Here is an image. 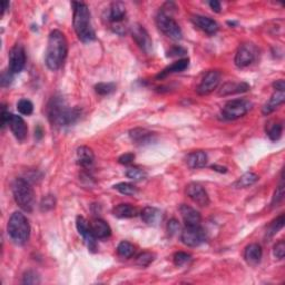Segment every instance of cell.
Here are the masks:
<instances>
[{
    "mask_svg": "<svg viewBox=\"0 0 285 285\" xmlns=\"http://www.w3.org/2000/svg\"><path fill=\"white\" fill-rule=\"evenodd\" d=\"M47 116L53 126L63 128L75 124L80 116L78 108H71L66 100L59 96H55L50 99L47 106Z\"/></svg>",
    "mask_w": 285,
    "mask_h": 285,
    "instance_id": "cell-1",
    "label": "cell"
},
{
    "mask_svg": "<svg viewBox=\"0 0 285 285\" xmlns=\"http://www.w3.org/2000/svg\"><path fill=\"white\" fill-rule=\"evenodd\" d=\"M67 53L68 44L65 35L60 30H53L49 34L47 49H46V66L53 71L60 69L63 67L66 57H67Z\"/></svg>",
    "mask_w": 285,
    "mask_h": 285,
    "instance_id": "cell-2",
    "label": "cell"
},
{
    "mask_svg": "<svg viewBox=\"0 0 285 285\" xmlns=\"http://www.w3.org/2000/svg\"><path fill=\"white\" fill-rule=\"evenodd\" d=\"M74 17L73 25L76 35L83 43H89L96 39L95 29L91 25L89 8L84 3H73Z\"/></svg>",
    "mask_w": 285,
    "mask_h": 285,
    "instance_id": "cell-3",
    "label": "cell"
},
{
    "mask_svg": "<svg viewBox=\"0 0 285 285\" xmlns=\"http://www.w3.org/2000/svg\"><path fill=\"white\" fill-rule=\"evenodd\" d=\"M7 232L10 240L16 245L26 244L30 235V226L27 217L20 212L13 213L8 221Z\"/></svg>",
    "mask_w": 285,
    "mask_h": 285,
    "instance_id": "cell-4",
    "label": "cell"
},
{
    "mask_svg": "<svg viewBox=\"0 0 285 285\" xmlns=\"http://www.w3.org/2000/svg\"><path fill=\"white\" fill-rule=\"evenodd\" d=\"M13 195L16 204L25 212H32L35 206V193L25 178H16L13 183Z\"/></svg>",
    "mask_w": 285,
    "mask_h": 285,
    "instance_id": "cell-5",
    "label": "cell"
},
{
    "mask_svg": "<svg viewBox=\"0 0 285 285\" xmlns=\"http://www.w3.org/2000/svg\"><path fill=\"white\" fill-rule=\"evenodd\" d=\"M156 25L161 32L169 38L173 40H181L183 38V33L180 25L163 8L156 16Z\"/></svg>",
    "mask_w": 285,
    "mask_h": 285,
    "instance_id": "cell-6",
    "label": "cell"
},
{
    "mask_svg": "<svg viewBox=\"0 0 285 285\" xmlns=\"http://www.w3.org/2000/svg\"><path fill=\"white\" fill-rule=\"evenodd\" d=\"M8 125L10 130H12L15 138L19 141H23L26 139L28 128L25 120L20 116L9 114L6 110H3L2 114V126L5 128V126Z\"/></svg>",
    "mask_w": 285,
    "mask_h": 285,
    "instance_id": "cell-7",
    "label": "cell"
},
{
    "mask_svg": "<svg viewBox=\"0 0 285 285\" xmlns=\"http://www.w3.org/2000/svg\"><path fill=\"white\" fill-rule=\"evenodd\" d=\"M252 108V103L246 99H234L224 105L222 116L226 120H235L245 116Z\"/></svg>",
    "mask_w": 285,
    "mask_h": 285,
    "instance_id": "cell-8",
    "label": "cell"
},
{
    "mask_svg": "<svg viewBox=\"0 0 285 285\" xmlns=\"http://www.w3.org/2000/svg\"><path fill=\"white\" fill-rule=\"evenodd\" d=\"M258 56V49L254 44L244 43L238 47L235 55V65L240 68H245L255 62Z\"/></svg>",
    "mask_w": 285,
    "mask_h": 285,
    "instance_id": "cell-9",
    "label": "cell"
},
{
    "mask_svg": "<svg viewBox=\"0 0 285 285\" xmlns=\"http://www.w3.org/2000/svg\"><path fill=\"white\" fill-rule=\"evenodd\" d=\"M181 241L188 247H197L206 241V234L200 226H186L181 234Z\"/></svg>",
    "mask_w": 285,
    "mask_h": 285,
    "instance_id": "cell-10",
    "label": "cell"
},
{
    "mask_svg": "<svg viewBox=\"0 0 285 285\" xmlns=\"http://www.w3.org/2000/svg\"><path fill=\"white\" fill-rule=\"evenodd\" d=\"M76 227L79 235H81L86 245L91 252H96L97 249V238L94 235L93 230H91V225L88 221L83 216H78L76 220Z\"/></svg>",
    "mask_w": 285,
    "mask_h": 285,
    "instance_id": "cell-11",
    "label": "cell"
},
{
    "mask_svg": "<svg viewBox=\"0 0 285 285\" xmlns=\"http://www.w3.org/2000/svg\"><path fill=\"white\" fill-rule=\"evenodd\" d=\"M8 70L13 74H18L26 65V53L20 44H16L9 52Z\"/></svg>",
    "mask_w": 285,
    "mask_h": 285,
    "instance_id": "cell-12",
    "label": "cell"
},
{
    "mask_svg": "<svg viewBox=\"0 0 285 285\" xmlns=\"http://www.w3.org/2000/svg\"><path fill=\"white\" fill-rule=\"evenodd\" d=\"M221 81V73L218 70H210L204 78L202 79L201 84L197 86L196 93L201 96H205L213 93Z\"/></svg>",
    "mask_w": 285,
    "mask_h": 285,
    "instance_id": "cell-13",
    "label": "cell"
},
{
    "mask_svg": "<svg viewBox=\"0 0 285 285\" xmlns=\"http://www.w3.org/2000/svg\"><path fill=\"white\" fill-rule=\"evenodd\" d=\"M125 16H126V7L123 3L115 2L110 5L108 13H107V18H108L109 22L113 24L114 30L116 33L121 34L120 29H124L121 22L124 20Z\"/></svg>",
    "mask_w": 285,
    "mask_h": 285,
    "instance_id": "cell-14",
    "label": "cell"
},
{
    "mask_svg": "<svg viewBox=\"0 0 285 285\" xmlns=\"http://www.w3.org/2000/svg\"><path fill=\"white\" fill-rule=\"evenodd\" d=\"M186 195L200 206L205 207L210 204V197L206 190L198 183H190L186 186Z\"/></svg>",
    "mask_w": 285,
    "mask_h": 285,
    "instance_id": "cell-15",
    "label": "cell"
},
{
    "mask_svg": "<svg viewBox=\"0 0 285 285\" xmlns=\"http://www.w3.org/2000/svg\"><path fill=\"white\" fill-rule=\"evenodd\" d=\"M130 32L137 45H138L146 54H150L153 48V42L144 26H141L140 24H135L131 26Z\"/></svg>",
    "mask_w": 285,
    "mask_h": 285,
    "instance_id": "cell-16",
    "label": "cell"
},
{
    "mask_svg": "<svg viewBox=\"0 0 285 285\" xmlns=\"http://www.w3.org/2000/svg\"><path fill=\"white\" fill-rule=\"evenodd\" d=\"M192 22L197 28H200L202 32L206 33L207 35L216 34L218 30V24L211 17L194 15V16H192Z\"/></svg>",
    "mask_w": 285,
    "mask_h": 285,
    "instance_id": "cell-17",
    "label": "cell"
},
{
    "mask_svg": "<svg viewBox=\"0 0 285 285\" xmlns=\"http://www.w3.org/2000/svg\"><path fill=\"white\" fill-rule=\"evenodd\" d=\"M180 213L186 226H196L201 224V214L195 208L183 204L180 206Z\"/></svg>",
    "mask_w": 285,
    "mask_h": 285,
    "instance_id": "cell-18",
    "label": "cell"
},
{
    "mask_svg": "<svg viewBox=\"0 0 285 285\" xmlns=\"http://www.w3.org/2000/svg\"><path fill=\"white\" fill-rule=\"evenodd\" d=\"M185 162L190 169H203L207 164V154L204 151H194L188 153Z\"/></svg>",
    "mask_w": 285,
    "mask_h": 285,
    "instance_id": "cell-19",
    "label": "cell"
},
{
    "mask_svg": "<svg viewBox=\"0 0 285 285\" xmlns=\"http://www.w3.org/2000/svg\"><path fill=\"white\" fill-rule=\"evenodd\" d=\"M263 256V249L262 246L259 244L253 243L249 244V245L245 248V252H244V258L247 262L249 265L255 266L257 264L261 262Z\"/></svg>",
    "mask_w": 285,
    "mask_h": 285,
    "instance_id": "cell-20",
    "label": "cell"
},
{
    "mask_svg": "<svg viewBox=\"0 0 285 285\" xmlns=\"http://www.w3.org/2000/svg\"><path fill=\"white\" fill-rule=\"evenodd\" d=\"M140 216L141 220L144 221V223H146L147 225L156 226L161 223L163 218V214L159 208L153 206H146L144 210L141 211Z\"/></svg>",
    "mask_w": 285,
    "mask_h": 285,
    "instance_id": "cell-21",
    "label": "cell"
},
{
    "mask_svg": "<svg viewBox=\"0 0 285 285\" xmlns=\"http://www.w3.org/2000/svg\"><path fill=\"white\" fill-rule=\"evenodd\" d=\"M285 101V93L284 90H275V93L272 95V97L268 99L267 103L263 106L262 113L263 115H269L273 111H275Z\"/></svg>",
    "mask_w": 285,
    "mask_h": 285,
    "instance_id": "cell-22",
    "label": "cell"
},
{
    "mask_svg": "<svg viewBox=\"0 0 285 285\" xmlns=\"http://www.w3.org/2000/svg\"><path fill=\"white\" fill-rule=\"evenodd\" d=\"M249 90V85L247 83H235V81H232V83H226L222 86V88L220 89L221 96H230V95H235V94H242L246 93Z\"/></svg>",
    "mask_w": 285,
    "mask_h": 285,
    "instance_id": "cell-23",
    "label": "cell"
},
{
    "mask_svg": "<svg viewBox=\"0 0 285 285\" xmlns=\"http://www.w3.org/2000/svg\"><path fill=\"white\" fill-rule=\"evenodd\" d=\"M90 225L94 235L97 240L98 238L99 240H104V238H107L111 235V228L108 225V223H106L104 220L96 218V220L90 223Z\"/></svg>",
    "mask_w": 285,
    "mask_h": 285,
    "instance_id": "cell-24",
    "label": "cell"
},
{
    "mask_svg": "<svg viewBox=\"0 0 285 285\" xmlns=\"http://www.w3.org/2000/svg\"><path fill=\"white\" fill-rule=\"evenodd\" d=\"M76 155H77V163L81 167L87 169V167H90L91 165H93L95 155H94L93 150L89 149L88 146L78 147Z\"/></svg>",
    "mask_w": 285,
    "mask_h": 285,
    "instance_id": "cell-25",
    "label": "cell"
},
{
    "mask_svg": "<svg viewBox=\"0 0 285 285\" xmlns=\"http://www.w3.org/2000/svg\"><path fill=\"white\" fill-rule=\"evenodd\" d=\"M188 65H190V59H188V58L178 59L177 62L173 63L170 66H167V67L164 70L161 71L160 75L157 76V78H164V77H166V76H169L171 74L182 73V71H184L188 67Z\"/></svg>",
    "mask_w": 285,
    "mask_h": 285,
    "instance_id": "cell-26",
    "label": "cell"
},
{
    "mask_svg": "<svg viewBox=\"0 0 285 285\" xmlns=\"http://www.w3.org/2000/svg\"><path fill=\"white\" fill-rule=\"evenodd\" d=\"M113 214L118 218H133L138 216V208L130 204H119L114 207Z\"/></svg>",
    "mask_w": 285,
    "mask_h": 285,
    "instance_id": "cell-27",
    "label": "cell"
},
{
    "mask_svg": "<svg viewBox=\"0 0 285 285\" xmlns=\"http://www.w3.org/2000/svg\"><path fill=\"white\" fill-rule=\"evenodd\" d=\"M258 175L253 172H247L245 174H243L238 180L234 183V186L236 188H246L255 184L258 181Z\"/></svg>",
    "mask_w": 285,
    "mask_h": 285,
    "instance_id": "cell-28",
    "label": "cell"
},
{
    "mask_svg": "<svg viewBox=\"0 0 285 285\" xmlns=\"http://www.w3.org/2000/svg\"><path fill=\"white\" fill-rule=\"evenodd\" d=\"M284 223H285V218L282 214V215H279L277 218H275V220L269 224V226L267 227V231H266L267 240H271L272 237L275 236L276 234L282 230L284 226Z\"/></svg>",
    "mask_w": 285,
    "mask_h": 285,
    "instance_id": "cell-29",
    "label": "cell"
},
{
    "mask_svg": "<svg viewBox=\"0 0 285 285\" xmlns=\"http://www.w3.org/2000/svg\"><path fill=\"white\" fill-rule=\"evenodd\" d=\"M130 139L135 143H146L152 138V133L144 128H135L129 131Z\"/></svg>",
    "mask_w": 285,
    "mask_h": 285,
    "instance_id": "cell-30",
    "label": "cell"
},
{
    "mask_svg": "<svg viewBox=\"0 0 285 285\" xmlns=\"http://www.w3.org/2000/svg\"><path fill=\"white\" fill-rule=\"evenodd\" d=\"M266 133L271 140H279L283 134V124L279 123V121H276V123L274 124H269L266 128Z\"/></svg>",
    "mask_w": 285,
    "mask_h": 285,
    "instance_id": "cell-31",
    "label": "cell"
},
{
    "mask_svg": "<svg viewBox=\"0 0 285 285\" xmlns=\"http://www.w3.org/2000/svg\"><path fill=\"white\" fill-rule=\"evenodd\" d=\"M117 253H118V255L120 257L130 258L135 254V246L129 242L123 241L121 243H119L118 246H117Z\"/></svg>",
    "mask_w": 285,
    "mask_h": 285,
    "instance_id": "cell-32",
    "label": "cell"
},
{
    "mask_svg": "<svg viewBox=\"0 0 285 285\" xmlns=\"http://www.w3.org/2000/svg\"><path fill=\"white\" fill-rule=\"evenodd\" d=\"M115 190L118 191L119 193H121V194H124V195H127V196H134L137 194V192H138V190H137V187L134 185V184H130V183H118V184H116L114 186Z\"/></svg>",
    "mask_w": 285,
    "mask_h": 285,
    "instance_id": "cell-33",
    "label": "cell"
},
{
    "mask_svg": "<svg viewBox=\"0 0 285 285\" xmlns=\"http://www.w3.org/2000/svg\"><path fill=\"white\" fill-rule=\"evenodd\" d=\"M126 176L133 181H141L147 177V173L139 167H129L126 172Z\"/></svg>",
    "mask_w": 285,
    "mask_h": 285,
    "instance_id": "cell-34",
    "label": "cell"
},
{
    "mask_svg": "<svg viewBox=\"0 0 285 285\" xmlns=\"http://www.w3.org/2000/svg\"><path fill=\"white\" fill-rule=\"evenodd\" d=\"M17 110L22 115L29 116L33 114L34 111V105L30 100L28 99H20L17 103Z\"/></svg>",
    "mask_w": 285,
    "mask_h": 285,
    "instance_id": "cell-35",
    "label": "cell"
},
{
    "mask_svg": "<svg viewBox=\"0 0 285 285\" xmlns=\"http://www.w3.org/2000/svg\"><path fill=\"white\" fill-rule=\"evenodd\" d=\"M96 93L101 96L109 95L116 90V85L114 83H99L95 86Z\"/></svg>",
    "mask_w": 285,
    "mask_h": 285,
    "instance_id": "cell-36",
    "label": "cell"
},
{
    "mask_svg": "<svg viewBox=\"0 0 285 285\" xmlns=\"http://www.w3.org/2000/svg\"><path fill=\"white\" fill-rule=\"evenodd\" d=\"M173 261H174V264L176 266L182 267L192 261V256L185 252H177L174 254Z\"/></svg>",
    "mask_w": 285,
    "mask_h": 285,
    "instance_id": "cell-37",
    "label": "cell"
},
{
    "mask_svg": "<svg viewBox=\"0 0 285 285\" xmlns=\"http://www.w3.org/2000/svg\"><path fill=\"white\" fill-rule=\"evenodd\" d=\"M154 257H155L154 254H152L150 252H144L137 256L136 263L141 267H147L153 261H154Z\"/></svg>",
    "mask_w": 285,
    "mask_h": 285,
    "instance_id": "cell-38",
    "label": "cell"
},
{
    "mask_svg": "<svg viewBox=\"0 0 285 285\" xmlns=\"http://www.w3.org/2000/svg\"><path fill=\"white\" fill-rule=\"evenodd\" d=\"M56 204V200L53 195H47L43 197L42 202H40V210L43 212H47L53 210Z\"/></svg>",
    "mask_w": 285,
    "mask_h": 285,
    "instance_id": "cell-39",
    "label": "cell"
},
{
    "mask_svg": "<svg viewBox=\"0 0 285 285\" xmlns=\"http://www.w3.org/2000/svg\"><path fill=\"white\" fill-rule=\"evenodd\" d=\"M23 283L24 284H39L40 278L38 274L34 271H27L23 276Z\"/></svg>",
    "mask_w": 285,
    "mask_h": 285,
    "instance_id": "cell-40",
    "label": "cell"
},
{
    "mask_svg": "<svg viewBox=\"0 0 285 285\" xmlns=\"http://www.w3.org/2000/svg\"><path fill=\"white\" fill-rule=\"evenodd\" d=\"M283 198H284V184H283V181H282L281 184L277 186L275 193H274L273 201H272V206L278 205L279 203L283 201Z\"/></svg>",
    "mask_w": 285,
    "mask_h": 285,
    "instance_id": "cell-41",
    "label": "cell"
},
{
    "mask_svg": "<svg viewBox=\"0 0 285 285\" xmlns=\"http://www.w3.org/2000/svg\"><path fill=\"white\" fill-rule=\"evenodd\" d=\"M274 256L277 259H283L285 256V243L284 241H279L275 246H274Z\"/></svg>",
    "mask_w": 285,
    "mask_h": 285,
    "instance_id": "cell-42",
    "label": "cell"
},
{
    "mask_svg": "<svg viewBox=\"0 0 285 285\" xmlns=\"http://www.w3.org/2000/svg\"><path fill=\"white\" fill-rule=\"evenodd\" d=\"M178 231H180V223L175 218H173L167 224V232H169L170 235H175Z\"/></svg>",
    "mask_w": 285,
    "mask_h": 285,
    "instance_id": "cell-43",
    "label": "cell"
},
{
    "mask_svg": "<svg viewBox=\"0 0 285 285\" xmlns=\"http://www.w3.org/2000/svg\"><path fill=\"white\" fill-rule=\"evenodd\" d=\"M186 54V49H184L181 46H174V47H172L169 53H167V56L169 57H177V56H183Z\"/></svg>",
    "mask_w": 285,
    "mask_h": 285,
    "instance_id": "cell-44",
    "label": "cell"
},
{
    "mask_svg": "<svg viewBox=\"0 0 285 285\" xmlns=\"http://www.w3.org/2000/svg\"><path fill=\"white\" fill-rule=\"evenodd\" d=\"M135 160V154L134 153H125V154L121 155L118 161L120 164H124V165H129L131 163L134 162Z\"/></svg>",
    "mask_w": 285,
    "mask_h": 285,
    "instance_id": "cell-45",
    "label": "cell"
},
{
    "mask_svg": "<svg viewBox=\"0 0 285 285\" xmlns=\"http://www.w3.org/2000/svg\"><path fill=\"white\" fill-rule=\"evenodd\" d=\"M13 80V73H10L9 70L4 71L2 74V85L3 87H6V86H9L10 83Z\"/></svg>",
    "mask_w": 285,
    "mask_h": 285,
    "instance_id": "cell-46",
    "label": "cell"
},
{
    "mask_svg": "<svg viewBox=\"0 0 285 285\" xmlns=\"http://www.w3.org/2000/svg\"><path fill=\"white\" fill-rule=\"evenodd\" d=\"M208 5H210V7L213 9V12H215V13H220L221 12V3L220 2H216V0H214V2H210L208 3Z\"/></svg>",
    "mask_w": 285,
    "mask_h": 285,
    "instance_id": "cell-47",
    "label": "cell"
},
{
    "mask_svg": "<svg viewBox=\"0 0 285 285\" xmlns=\"http://www.w3.org/2000/svg\"><path fill=\"white\" fill-rule=\"evenodd\" d=\"M273 87L275 88V90H284V89H285V83H284V80H283V79H279V80L275 81V83L273 84Z\"/></svg>",
    "mask_w": 285,
    "mask_h": 285,
    "instance_id": "cell-48",
    "label": "cell"
},
{
    "mask_svg": "<svg viewBox=\"0 0 285 285\" xmlns=\"http://www.w3.org/2000/svg\"><path fill=\"white\" fill-rule=\"evenodd\" d=\"M44 136V130H43V128L40 126H37V128L35 129V137L37 139H40L42 138V137Z\"/></svg>",
    "mask_w": 285,
    "mask_h": 285,
    "instance_id": "cell-49",
    "label": "cell"
},
{
    "mask_svg": "<svg viewBox=\"0 0 285 285\" xmlns=\"http://www.w3.org/2000/svg\"><path fill=\"white\" fill-rule=\"evenodd\" d=\"M212 170H214V171H217V172H220V173H226V172H227V169H226V167L218 166V165H213V166H212Z\"/></svg>",
    "mask_w": 285,
    "mask_h": 285,
    "instance_id": "cell-50",
    "label": "cell"
},
{
    "mask_svg": "<svg viewBox=\"0 0 285 285\" xmlns=\"http://www.w3.org/2000/svg\"><path fill=\"white\" fill-rule=\"evenodd\" d=\"M2 5H3V8H2V9H3V14H4V13H5V10H6V9H7V7L9 6V3H7V2H3V3H2Z\"/></svg>",
    "mask_w": 285,
    "mask_h": 285,
    "instance_id": "cell-51",
    "label": "cell"
}]
</instances>
